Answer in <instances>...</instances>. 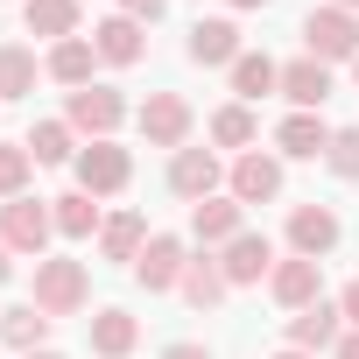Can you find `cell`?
<instances>
[{
    "label": "cell",
    "mask_w": 359,
    "mask_h": 359,
    "mask_svg": "<svg viewBox=\"0 0 359 359\" xmlns=\"http://www.w3.org/2000/svg\"><path fill=\"white\" fill-rule=\"evenodd\" d=\"M29 303H36L43 317H71V310H85V303H92V275H85V261H57V254H43V261H36V282H29Z\"/></svg>",
    "instance_id": "obj_1"
},
{
    "label": "cell",
    "mask_w": 359,
    "mask_h": 359,
    "mask_svg": "<svg viewBox=\"0 0 359 359\" xmlns=\"http://www.w3.org/2000/svg\"><path fill=\"white\" fill-rule=\"evenodd\" d=\"M50 233H57V212H50L43 198H8V205H0V240H8V254L43 261Z\"/></svg>",
    "instance_id": "obj_2"
},
{
    "label": "cell",
    "mask_w": 359,
    "mask_h": 359,
    "mask_svg": "<svg viewBox=\"0 0 359 359\" xmlns=\"http://www.w3.org/2000/svg\"><path fill=\"white\" fill-rule=\"evenodd\" d=\"M303 57H317V64H352V57H359V15L317 8V15L303 22Z\"/></svg>",
    "instance_id": "obj_3"
},
{
    "label": "cell",
    "mask_w": 359,
    "mask_h": 359,
    "mask_svg": "<svg viewBox=\"0 0 359 359\" xmlns=\"http://www.w3.org/2000/svg\"><path fill=\"white\" fill-rule=\"evenodd\" d=\"M71 169H78V191H85V198H120L127 176H134V162H127L120 141H85Z\"/></svg>",
    "instance_id": "obj_4"
},
{
    "label": "cell",
    "mask_w": 359,
    "mask_h": 359,
    "mask_svg": "<svg viewBox=\"0 0 359 359\" xmlns=\"http://www.w3.org/2000/svg\"><path fill=\"white\" fill-rule=\"evenodd\" d=\"M184 268H191V247L184 240H176V233H148V247L134 261V282L148 296H162V289H184Z\"/></svg>",
    "instance_id": "obj_5"
},
{
    "label": "cell",
    "mask_w": 359,
    "mask_h": 359,
    "mask_svg": "<svg viewBox=\"0 0 359 359\" xmlns=\"http://www.w3.org/2000/svg\"><path fill=\"white\" fill-rule=\"evenodd\" d=\"M64 120H71V134H92V141H113V127L127 120V99H120L113 85H85V92H71Z\"/></svg>",
    "instance_id": "obj_6"
},
{
    "label": "cell",
    "mask_w": 359,
    "mask_h": 359,
    "mask_svg": "<svg viewBox=\"0 0 359 359\" xmlns=\"http://www.w3.org/2000/svg\"><path fill=\"white\" fill-rule=\"evenodd\" d=\"M141 141L148 148H184L191 141V99L184 92H148L141 99Z\"/></svg>",
    "instance_id": "obj_7"
},
{
    "label": "cell",
    "mask_w": 359,
    "mask_h": 359,
    "mask_svg": "<svg viewBox=\"0 0 359 359\" xmlns=\"http://www.w3.org/2000/svg\"><path fill=\"white\" fill-rule=\"evenodd\" d=\"M169 191L184 198V205L219 198V155H212V148H176V155H169Z\"/></svg>",
    "instance_id": "obj_8"
},
{
    "label": "cell",
    "mask_w": 359,
    "mask_h": 359,
    "mask_svg": "<svg viewBox=\"0 0 359 359\" xmlns=\"http://www.w3.org/2000/svg\"><path fill=\"white\" fill-rule=\"evenodd\" d=\"M268 289H275V303H289V310H310V303H324V261H310V254H289V261H275Z\"/></svg>",
    "instance_id": "obj_9"
},
{
    "label": "cell",
    "mask_w": 359,
    "mask_h": 359,
    "mask_svg": "<svg viewBox=\"0 0 359 359\" xmlns=\"http://www.w3.org/2000/svg\"><path fill=\"white\" fill-rule=\"evenodd\" d=\"M338 212L331 205H296L289 212V254H310V261H324L331 247H338Z\"/></svg>",
    "instance_id": "obj_10"
},
{
    "label": "cell",
    "mask_w": 359,
    "mask_h": 359,
    "mask_svg": "<svg viewBox=\"0 0 359 359\" xmlns=\"http://www.w3.org/2000/svg\"><path fill=\"white\" fill-rule=\"evenodd\" d=\"M92 50H99V64L127 71V64H141V57H148V29H141V22H127V15H106V22L92 29Z\"/></svg>",
    "instance_id": "obj_11"
},
{
    "label": "cell",
    "mask_w": 359,
    "mask_h": 359,
    "mask_svg": "<svg viewBox=\"0 0 359 359\" xmlns=\"http://www.w3.org/2000/svg\"><path fill=\"white\" fill-rule=\"evenodd\" d=\"M219 268H226V282H233V289H247V282L275 275V240H268V233H240V240H226Z\"/></svg>",
    "instance_id": "obj_12"
},
{
    "label": "cell",
    "mask_w": 359,
    "mask_h": 359,
    "mask_svg": "<svg viewBox=\"0 0 359 359\" xmlns=\"http://www.w3.org/2000/svg\"><path fill=\"white\" fill-rule=\"evenodd\" d=\"M233 198H240V205H275V198H282V162L261 155V148H247V155L233 162Z\"/></svg>",
    "instance_id": "obj_13"
},
{
    "label": "cell",
    "mask_w": 359,
    "mask_h": 359,
    "mask_svg": "<svg viewBox=\"0 0 359 359\" xmlns=\"http://www.w3.org/2000/svg\"><path fill=\"white\" fill-rule=\"evenodd\" d=\"M338 338H345V310L338 303H310V310L289 317V345L296 352H331Z\"/></svg>",
    "instance_id": "obj_14"
},
{
    "label": "cell",
    "mask_w": 359,
    "mask_h": 359,
    "mask_svg": "<svg viewBox=\"0 0 359 359\" xmlns=\"http://www.w3.org/2000/svg\"><path fill=\"white\" fill-rule=\"evenodd\" d=\"M282 99H289L296 113H317V106L331 99V64H317V57L282 64Z\"/></svg>",
    "instance_id": "obj_15"
},
{
    "label": "cell",
    "mask_w": 359,
    "mask_h": 359,
    "mask_svg": "<svg viewBox=\"0 0 359 359\" xmlns=\"http://www.w3.org/2000/svg\"><path fill=\"white\" fill-rule=\"evenodd\" d=\"M191 233H198L205 247H226V240L247 233V205H240V198H205V205H191Z\"/></svg>",
    "instance_id": "obj_16"
},
{
    "label": "cell",
    "mask_w": 359,
    "mask_h": 359,
    "mask_svg": "<svg viewBox=\"0 0 359 359\" xmlns=\"http://www.w3.org/2000/svg\"><path fill=\"white\" fill-rule=\"evenodd\" d=\"M331 134H338V127H324L317 113H289V120L275 127V148H282V155H296V162H317V155L331 148Z\"/></svg>",
    "instance_id": "obj_17"
},
{
    "label": "cell",
    "mask_w": 359,
    "mask_h": 359,
    "mask_svg": "<svg viewBox=\"0 0 359 359\" xmlns=\"http://www.w3.org/2000/svg\"><path fill=\"white\" fill-rule=\"evenodd\" d=\"M191 64H205V71H212V64H226V71H233V64H240V29H233V22H219V15H212V22H198V29H191Z\"/></svg>",
    "instance_id": "obj_18"
},
{
    "label": "cell",
    "mask_w": 359,
    "mask_h": 359,
    "mask_svg": "<svg viewBox=\"0 0 359 359\" xmlns=\"http://www.w3.org/2000/svg\"><path fill=\"white\" fill-rule=\"evenodd\" d=\"M141 247H148V219H141V212H113V219L99 226V254H106V261H127V268H134Z\"/></svg>",
    "instance_id": "obj_19"
},
{
    "label": "cell",
    "mask_w": 359,
    "mask_h": 359,
    "mask_svg": "<svg viewBox=\"0 0 359 359\" xmlns=\"http://www.w3.org/2000/svg\"><path fill=\"white\" fill-rule=\"evenodd\" d=\"M233 92H240V106H254V99L282 92V64H275V57H261V50H240V64H233Z\"/></svg>",
    "instance_id": "obj_20"
},
{
    "label": "cell",
    "mask_w": 359,
    "mask_h": 359,
    "mask_svg": "<svg viewBox=\"0 0 359 359\" xmlns=\"http://www.w3.org/2000/svg\"><path fill=\"white\" fill-rule=\"evenodd\" d=\"M22 22H29V36L71 43L78 36V0H22Z\"/></svg>",
    "instance_id": "obj_21"
},
{
    "label": "cell",
    "mask_w": 359,
    "mask_h": 359,
    "mask_svg": "<svg viewBox=\"0 0 359 359\" xmlns=\"http://www.w3.org/2000/svg\"><path fill=\"white\" fill-rule=\"evenodd\" d=\"M92 64H99V50H92L85 36H71V43H57V50H50V64H43V71H50L57 85L85 92V85H92Z\"/></svg>",
    "instance_id": "obj_22"
},
{
    "label": "cell",
    "mask_w": 359,
    "mask_h": 359,
    "mask_svg": "<svg viewBox=\"0 0 359 359\" xmlns=\"http://www.w3.org/2000/svg\"><path fill=\"white\" fill-rule=\"evenodd\" d=\"M226 289H233V282H226V268H219L212 254H198V261L184 268V303H191V310H219Z\"/></svg>",
    "instance_id": "obj_23"
},
{
    "label": "cell",
    "mask_w": 359,
    "mask_h": 359,
    "mask_svg": "<svg viewBox=\"0 0 359 359\" xmlns=\"http://www.w3.org/2000/svg\"><path fill=\"white\" fill-rule=\"evenodd\" d=\"M134 345H141V324H134L127 310H99V317H92V352H99V359H127Z\"/></svg>",
    "instance_id": "obj_24"
},
{
    "label": "cell",
    "mask_w": 359,
    "mask_h": 359,
    "mask_svg": "<svg viewBox=\"0 0 359 359\" xmlns=\"http://www.w3.org/2000/svg\"><path fill=\"white\" fill-rule=\"evenodd\" d=\"M50 324H57V317H43L36 303H22V310H0V338H8L15 352H43V345H50Z\"/></svg>",
    "instance_id": "obj_25"
},
{
    "label": "cell",
    "mask_w": 359,
    "mask_h": 359,
    "mask_svg": "<svg viewBox=\"0 0 359 359\" xmlns=\"http://www.w3.org/2000/svg\"><path fill=\"white\" fill-rule=\"evenodd\" d=\"M50 212H57V233L64 240H92L106 219H99V205L85 198V191H64V198H50Z\"/></svg>",
    "instance_id": "obj_26"
},
{
    "label": "cell",
    "mask_w": 359,
    "mask_h": 359,
    "mask_svg": "<svg viewBox=\"0 0 359 359\" xmlns=\"http://www.w3.org/2000/svg\"><path fill=\"white\" fill-rule=\"evenodd\" d=\"M36 92V50L0 43V99H29Z\"/></svg>",
    "instance_id": "obj_27"
},
{
    "label": "cell",
    "mask_w": 359,
    "mask_h": 359,
    "mask_svg": "<svg viewBox=\"0 0 359 359\" xmlns=\"http://www.w3.org/2000/svg\"><path fill=\"white\" fill-rule=\"evenodd\" d=\"M254 134H261V127H254V106H240V99H233V106H219V113H212V141H219V148H240V155H247V148H254Z\"/></svg>",
    "instance_id": "obj_28"
},
{
    "label": "cell",
    "mask_w": 359,
    "mask_h": 359,
    "mask_svg": "<svg viewBox=\"0 0 359 359\" xmlns=\"http://www.w3.org/2000/svg\"><path fill=\"white\" fill-rule=\"evenodd\" d=\"M29 155H36V162H78L71 120H36V127H29Z\"/></svg>",
    "instance_id": "obj_29"
},
{
    "label": "cell",
    "mask_w": 359,
    "mask_h": 359,
    "mask_svg": "<svg viewBox=\"0 0 359 359\" xmlns=\"http://www.w3.org/2000/svg\"><path fill=\"white\" fill-rule=\"evenodd\" d=\"M29 169H36L29 141H0V205H8V198H22V184H29Z\"/></svg>",
    "instance_id": "obj_30"
},
{
    "label": "cell",
    "mask_w": 359,
    "mask_h": 359,
    "mask_svg": "<svg viewBox=\"0 0 359 359\" xmlns=\"http://www.w3.org/2000/svg\"><path fill=\"white\" fill-rule=\"evenodd\" d=\"M324 162H331V176L359 184V127H338V134H331V148H324Z\"/></svg>",
    "instance_id": "obj_31"
},
{
    "label": "cell",
    "mask_w": 359,
    "mask_h": 359,
    "mask_svg": "<svg viewBox=\"0 0 359 359\" xmlns=\"http://www.w3.org/2000/svg\"><path fill=\"white\" fill-rule=\"evenodd\" d=\"M120 15L148 29V22H162V15H169V0H120Z\"/></svg>",
    "instance_id": "obj_32"
},
{
    "label": "cell",
    "mask_w": 359,
    "mask_h": 359,
    "mask_svg": "<svg viewBox=\"0 0 359 359\" xmlns=\"http://www.w3.org/2000/svg\"><path fill=\"white\" fill-rule=\"evenodd\" d=\"M338 310H345V324H352V331H359V275H352V282H345V296H338Z\"/></svg>",
    "instance_id": "obj_33"
},
{
    "label": "cell",
    "mask_w": 359,
    "mask_h": 359,
    "mask_svg": "<svg viewBox=\"0 0 359 359\" xmlns=\"http://www.w3.org/2000/svg\"><path fill=\"white\" fill-rule=\"evenodd\" d=\"M162 359H212V352H205V345H169Z\"/></svg>",
    "instance_id": "obj_34"
},
{
    "label": "cell",
    "mask_w": 359,
    "mask_h": 359,
    "mask_svg": "<svg viewBox=\"0 0 359 359\" xmlns=\"http://www.w3.org/2000/svg\"><path fill=\"white\" fill-rule=\"evenodd\" d=\"M331 352H338V359H359V331H345V338H338Z\"/></svg>",
    "instance_id": "obj_35"
},
{
    "label": "cell",
    "mask_w": 359,
    "mask_h": 359,
    "mask_svg": "<svg viewBox=\"0 0 359 359\" xmlns=\"http://www.w3.org/2000/svg\"><path fill=\"white\" fill-rule=\"evenodd\" d=\"M15 275V254H8V240H0V282H8Z\"/></svg>",
    "instance_id": "obj_36"
},
{
    "label": "cell",
    "mask_w": 359,
    "mask_h": 359,
    "mask_svg": "<svg viewBox=\"0 0 359 359\" xmlns=\"http://www.w3.org/2000/svg\"><path fill=\"white\" fill-rule=\"evenodd\" d=\"M275 359H310V352H296V345H282V352H275Z\"/></svg>",
    "instance_id": "obj_37"
},
{
    "label": "cell",
    "mask_w": 359,
    "mask_h": 359,
    "mask_svg": "<svg viewBox=\"0 0 359 359\" xmlns=\"http://www.w3.org/2000/svg\"><path fill=\"white\" fill-rule=\"evenodd\" d=\"M22 359H64V352H50V345H43V352H22Z\"/></svg>",
    "instance_id": "obj_38"
},
{
    "label": "cell",
    "mask_w": 359,
    "mask_h": 359,
    "mask_svg": "<svg viewBox=\"0 0 359 359\" xmlns=\"http://www.w3.org/2000/svg\"><path fill=\"white\" fill-rule=\"evenodd\" d=\"M331 8H345V15H359V0H331Z\"/></svg>",
    "instance_id": "obj_39"
},
{
    "label": "cell",
    "mask_w": 359,
    "mask_h": 359,
    "mask_svg": "<svg viewBox=\"0 0 359 359\" xmlns=\"http://www.w3.org/2000/svg\"><path fill=\"white\" fill-rule=\"evenodd\" d=\"M233 8H268V0H233Z\"/></svg>",
    "instance_id": "obj_40"
},
{
    "label": "cell",
    "mask_w": 359,
    "mask_h": 359,
    "mask_svg": "<svg viewBox=\"0 0 359 359\" xmlns=\"http://www.w3.org/2000/svg\"><path fill=\"white\" fill-rule=\"evenodd\" d=\"M352 85H359V57H352Z\"/></svg>",
    "instance_id": "obj_41"
}]
</instances>
